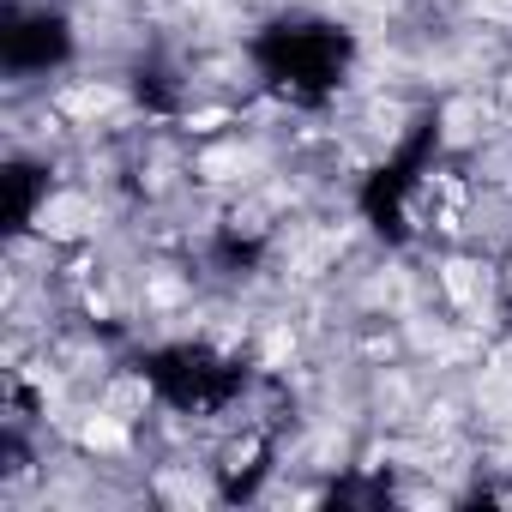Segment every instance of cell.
I'll return each instance as SVG.
<instances>
[{
    "label": "cell",
    "instance_id": "6da1fadb",
    "mask_svg": "<svg viewBox=\"0 0 512 512\" xmlns=\"http://www.w3.org/2000/svg\"><path fill=\"white\" fill-rule=\"evenodd\" d=\"M344 31L332 25H278L266 43H260V61H266V79H278L284 91L296 97H320L338 85L344 73Z\"/></svg>",
    "mask_w": 512,
    "mask_h": 512
}]
</instances>
